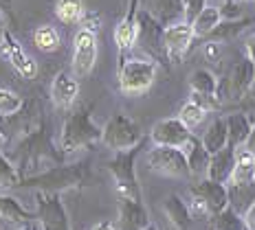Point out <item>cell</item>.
Instances as JSON below:
<instances>
[{"mask_svg": "<svg viewBox=\"0 0 255 230\" xmlns=\"http://www.w3.org/2000/svg\"><path fill=\"white\" fill-rule=\"evenodd\" d=\"M180 152H183L185 158H187L189 173L196 175V178H205V175H207V164H209V156H211V153L205 149L200 136H196V134L191 132V136L187 138V143L180 147Z\"/></svg>", "mask_w": 255, "mask_h": 230, "instance_id": "16", "label": "cell"}, {"mask_svg": "<svg viewBox=\"0 0 255 230\" xmlns=\"http://www.w3.org/2000/svg\"><path fill=\"white\" fill-rule=\"evenodd\" d=\"M253 20H249V18H238V20H220V24L216 26L214 31H211L209 35L205 37V40H209V42H229L233 40V37H238L242 33L244 29H247L249 24H251Z\"/></svg>", "mask_w": 255, "mask_h": 230, "instance_id": "24", "label": "cell"}, {"mask_svg": "<svg viewBox=\"0 0 255 230\" xmlns=\"http://www.w3.org/2000/svg\"><path fill=\"white\" fill-rule=\"evenodd\" d=\"M4 2H9V0H4Z\"/></svg>", "mask_w": 255, "mask_h": 230, "instance_id": "46", "label": "cell"}, {"mask_svg": "<svg viewBox=\"0 0 255 230\" xmlns=\"http://www.w3.org/2000/svg\"><path fill=\"white\" fill-rule=\"evenodd\" d=\"M136 40H139V24H136L134 15L128 13L124 20H121L119 24H117L115 29V42L117 46H119V51H130L132 46L136 44Z\"/></svg>", "mask_w": 255, "mask_h": 230, "instance_id": "23", "label": "cell"}, {"mask_svg": "<svg viewBox=\"0 0 255 230\" xmlns=\"http://www.w3.org/2000/svg\"><path fill=\"white\" fill-rule=\"evenodd\" d=\"M189 85H191V92L216 94L218 77L209 71V68H196V71L189 75Z\"/></svg>", "mask_w": 255, "mask_h": 230, "instance_id": "29", "label": "cell"}, {"mask_svg": "<svg viewBox=\"0 0 255 230\" xmlns=\"http://www.w3.org/2000/svg\"><path fill=\"white\" fill-rule=\"evenodd\" d=\"M189 101H194L196 105H200L207 114L209 112H216V110H220L222 108V103H220V99L216 97V94H205V92H191V97Z\"/></svg>", "mask_w": 255, "mask_h": 230, "instance_id": "34", "label": "cell"}, {"mask_svg": "<svg viewBox=\"0 0 255 230\" xmlns=\"http://www.w3.org/2000/svg\"><path fill=\"white\" fill-rule=\"evenodd\" d=\"M222 2H240V0H222Z\"/></svg>", "mask_w": 255, "mask_h": 230, "instance_id": "44", "label": "cell"}, {"mask_svg": "<svg viewBox=\"0 0 255 230\" xmlns=\"http://www.w3.org/2000/svg\"><path fill=\"white\" fill-rule=\"evenodd\" d=\"M227 197H229V208L242 215L255 202V182H244V184L227 182Z\"/></svg>", "mask_w": 255, "mask_h": 230, "instance_id": "22", "label": "cell"}, {"mask_svg": "<svg viewBox=\"0 0 255 230\" xmlns=\"http://www.w3.org/2000/svg\"><path fill=\"white\" fill-rule=\"evenodd\" d=\"M180 11H183V20L185 22H194L196 15H198L203 9L207 7V0H180Z\"/></svg>", "mask_w": 255, "mask_h": 230, "instance_id": "35", "label": "cell"}, {"mask_svg": "<svg viewBox=\"0 0 255 230\" xmlns=\"http://www.w3.org/2000/svg\"><path fill=\"white\" fill-rule=\"evenodd\" d=\"M227 123V134H229V145L231 147H242L247 143L249 134H251V114L244 112H231L229 116H225Z\"/></svg>", "mask_w": 255, "mask_h": 230, "instance_id": "19", "label": "cell"}, {"mask_svg": "<svg viewBox=\"0 0 255 230\" xmlns=\"http://www.w3.org/2000/svg\"><path fill=\"white\" fill-rule=\"evenodd\" d=\"M255 81V64L244 57L236 64V66L229 71V75L222 79H218V88H216V97L220 99V103H233L236 105L238 101L244 97L249 88Z\"/></svg>", "mask_w": 255, "mask_h": 230, "instance_id": "3", "label": "cell"}, {"mask_svg": "<svg viewBox=\"0 0 255 230\" xmlns=\"http://www.w3.org/2000/svg\"><path fill=\"white\" fill-rule=\"evenodd\" d=\"M82 180H84L82 167H53L44 171V173L24 180L22 186H35V189L44 191V193H62V191L77 186Z\"/></svg>", "mask_w": 255, "mask_h": 230, "instance_id": "7", "label": "cell"}, {"mask_svg": "<svg viewBox=\"0 0 255 230\" xmlns=\"http://www.w3.org/2000/svg\"><path fill=\"white\" fill-rule=\"evenodd\" d=\"M84 13H86V9H84L82 0H57V4H55V15L64 24L82 22Z\"/></svg>", "mask_w": 255, "mask_h": 230, "instance_id": "28", "label": "cell"}, {"mask_svg": "<svg viewBox=\"0 0 255 230\" xmlns=\"http://www.w3.org/2000/svg\"><path fill=\"white\" fill-rule=\"evenodd\" d=\"M33 217H35L33 213L24 211L18 200L7 197V195H0V219H4V222H13V224H24Z\"/></svg>", "mask_w": 255, "mask_h": 230, "instance_id": "26", "label": "cell"}, {"mask_svg": "<svg viewBox=\"0 0 255 230\" xmlns=\"http://www.w3.org/2000/svg\"><path fill=\"white\" fill-rule=\"evenodd\" d=\"M233 162H236V147H231V145L222 147L220 152H216L209 156V164H207L205 178L216 180V182H220V184H227L231 178Z\"/></svg>", "mask_w": 255, "mask_h": 230, "instance_id": "17", "label": "cell"}, {"mask_svg": "<svg viewBox=\"0 0 255 230\" xmlns=\"http://www.w3.org/2000/svg\"><path fill=\"white\" fill-rule=\"evenodd\" d=\"M191 136V130L180 123V119H163L152 127L150 138L154 145H163V147H183L187 143V138Z\"/></svg>", "mask_w": 255, "mask_h": 230, "instance_id": "11", "label": "cell"}, {"mask_svg": "<svg viewBox=\"0 0 255 230\" xmlns=\"http://www.w3.org/2000/svg\"><path fill=\"white\" fill-rule=\"evenodd\" d=\"M249 2H255V0H249Z\"/></svg>", "mask_w": 255, "mask_h": 230, "instance_id": "45", "label": "cell"}, {"mask_svg": "<svg viewBox=\"0 0 255 230\" xmlns=\"http://www.w3.org/2000/svg\"><path fill=\"white\" fill-rule=\"evenodd\" d=\"M22 108V99L11 90L0 88V116H13Z\"/></svg>", "mask_w": 255, "mask_h": 230, "instance_id": "32", "label": "cell"}, {"mask_svg": "<svg viewBox=\"0 0 255 230\" xmlns=\"http://www.w3.org/2000/svg\"><path fill=\"white\" fill-rule=\"evenodd\" d=\"M143 230H158L156 226H154V224H147V226L145 228H143Z\"/></svg>", "mask_w": 255, "mask_h": 230, "instance_id": "43", "label": "cell"}, {"mask_svg": "<svg viewBox=\"0 0 255 230\" xmlns=\"http://www.w3.org/2000/svg\"><path fill=\"white\" fill-rule=\"evenodd\" d=\"M102 138V130L93 123L90 114L86 110H79L75 114L68 116V121L64 123L62 130V149L66 153L79 152V149H86L93 143H97Z\"/></svg>", "mask_w": 255, "mask_h": 230, "instance_id": "1", "label": "cell"}, {"mask_svg": "<svg viewBox=\"0 0 255 230\" xmlns=\"http://www.w3.org/2000/svg\"><path fill=\"white\" fill-rule=\"evenodd\" d=\"M33 44L38 46L42 53H55L62 46V37H60V33H57L55 26L42 24L33 31Z\"/></svg>", "mask_w": 255, "mask_h": 230, "instance_id": "27", "label": "cell"}, {"mask_svg": "<svg viewBox=\"0 0 255 230\" xmlns=\"http://www.w3.org/2000/svg\"><path fill=\"white\" fill-rule=\"evenodd\" d=\"M0 143H2V138H0Z\"/></svg>", "mask_w": 255, "mask_h": 230, "instance_id": "47", "label": "cell"}, {"mask_svg": "<svg viewBox=\"0 0 255 230\" xmlns=\"http://www.w3.org/2000/svg\"><path fill=\"white\" fill-rule=\"evenodd\" d=\"M231 184H244V182H255V153H251L247 147L236 149V162L231 171Z\"/></svg>", "mask_w": 255, "mask_h": 230, "instance_id": "20", "label": "cell"}, {"mask_svg": "<svg viewBox=\"0 0 255 230\" xmlns=\"http://www.w3.org/2000/svg\"><path fill=\"white\" fill-rule=\"evenodd\" d=\"M209 222H211V228L214 230H247L244 228V222H242V215L229 206L222 208L220 213H216Z\"/></svg>", "mask_w": 255, "mask_h": 230, "instance_id": "30", "label": "cell"}, {"mask_svg": "<svg viewBox=\"0 0 255 230\" xmlns=\"http://www.w3.org/2000/svg\"><path fill=\"white\" fill-rule=\"evenodd\" d=\"M18 186V169L0 153V191Z\"/></svg>", "mask_w": 255, "mask_h": 230, "instance_id": "33", "label": "cell"}, {"mask_svg": "<svg viewBox=\"0 0 255 230\" xmlns=\"http://www.w3.org/2000/svg\"><path fill=\"white\" fill-rule=\"evenodd\" d=\"M191 42H194V29H191V24L185 22V20L165 26L161 33L163 49H165L172 57H183L185 53L189 51Z\"/></svg>", "mask_w": 255, "mask_h": 230, "instance_id": "12", "label": "cell"}, {"mask_svg": "<svg viewBox=\"0 0 255 230\" xmlns=\"http://www.w3.org/2000/svg\"><path fill=\"white\" fill-rule=\"evenodd\" d=\"M242 147H247L251 153H255V114H251V134H249L247 143Z\"/></svg>", "mask_w": 255, "mask_h": 230, "instance_id": "39", "label": "cell"}, {"mask_svg": "<svg viewBox=\"0 0 255 230\" xmlns=\"http://www.w3.org/2000/svg\"><path fill=\"white\" fill-rule=\"evenodd\" d=\"M141 152V145L117 152V156L110 160V173L115 178V186L119 197H130V200H141V186L136 180V156Z\"/></svg>", "mask_w": 255, "mask_h": 230, "instance_id": "2", "label": "cell"}, {"mask_svg": "<svg viewBox=\"0 0 255 230\" xmlns=\"http://www.w3.org/2000/svg\"><path fill=\"white\" fill-rule=\"evenodd\" d=\"M99 141L106 147L113 149V152H126V149L141 145L143 134L134 119H130L128 114H115L113 119L106 123Z\"/></svg>", "mask_w": 255, "mask_h": 230, "instance_id": "4", "label": "cell"}, {"mask_svg": "<svg viewBox=\"0 0 255 230\" xmlns=\"http://www.w3.org/2000/svg\"><path fill=\"white\" fill-rule=\"evenodd\" d=\"M77 97H79V81H77L75 75L68 73V71L57 73L55 79H53V83H51L53 103L62 110H68L77 101Z\"/></svg>", "mask_w": 255, "mask_h": 230, "instance_id": "15", "label": "cell"}, {"mask_svg": "<svg viewBox=\"0 0 255 230\" xmlns=\"http://www.w3.org/2000/svg\"><path fill=\"white\" fill-rule=\"evenodd\" d=\"M205 149L209 153H216L220 152L222 147L229 145V134H227V123H225V116H218L209 123V127L205 130V134L200 136Z\"/></svg>", "mask_w": 255, "mask_h": 230, "instance_id": "21", "label": "cell"}, {"mask_svg": "<svg viewBox=\"0 0 255 230\" xmlns=\"http://www.w3.org/2000/svg\"><path fill=\"white\" fill-rule=\"evenodd\" d=\"M150 224L147 211L143 206V200H130L119 197V222L117 230H143Z\"/></svg>", "mask_w": 255, "mask_h": 230, "instance_id": "14", "label": "cell"}, {"mask_svg": "<svg viewBox=\"0 0 255 230\" xmlns=\"http://www.w3.org/2000/svg\"><path fill=\"white\" fill-rule=\"evenodd\" d=\"M189 193L205 202V206L209 208L211 217H214L216 213H220L222 208L229 206V197H227V184H220V182H216V180L200 178L198 182H194V184H191Z\"/></svg>", "mask_w": 255, "mask_h": 230, "instance_id": "10", "label": "cell"}, {"mask_svg": "<svg viewBox=\"0 0 255 230\" xmlns=\"http://www.w3.org/2000/svg\"><path fill=\"white\" fill-rule=\"evenodd\" d=\"M0 51H2V55L7 57L9 62H11V66L20 75H22L24 79L35 77V73H38V66H35V62L31 60L29 55H26L24 49L20 46V42H15L13 35L9 33V31H4L2 40H0Z\"/></svg>", "mask_w": 255, "mask_h": 230, "instance_id": "13", "label": "cell"}, {"mask_svg": "<svg viewBox=\"0 0 255 230\" xmlns=\"http://www.w3.org/2000/svg\"><path fill=\"white\" fill-rule=\"evenodd\" d=\"M38 222L42 230H71L66 208L60 202L57 193H42L38 195Z\"/></svg>", "mask_w": 255, "mask_h": 230, "instance_id": "9", "label": "cell"}, {"mask_svg": "<svg viewBox=\"0 0 255 230\" xmlns=\"http://www.w3.org/2000/svg\"><path fill=\"white\" fill-rule=\"evenodd\" d=\"M156 79V62L152 60H124L119 66V85L126 94H143Z\"/></svg>", "mask_w": 255, "mask_h": 230, "instance_id": "5", "label": "cell"}, {"mask_svg": "<svg viewBox=\"0 0 255 230\" xmlns=\"http://www.w3.org/2000/svg\"><path fill=\"white\" fill-rule=\"evenodd\" d=\"M163 211H165L167 219L172 222V226L176 230H189V226H191V222H194V219H191L187 202H185L180 195H176V193L167 195L165 202H163Z\"/></svg>", "mask_w": 255, "mask_h": 230, "instance_id": "18", "label": "cell"}, {"mask_svg": "<svg viewBox=\"0 0 255 230\" xmlns=\"http://www.w3.org/2000/svg\"><path fill=\"white\" fill-rule=\"evenodd\" d=\"M222 15H220V9L218 7H211V4H207V7L196 15V20L191 22V29H194V37H205L211 33V31L216 29L218 24H220Z\"/></svg>", "mask_w": 255, "mask_h": 230, "instance_id": "25", "label": "cell"}, {"mask_svg": "<svg viewBox=\"0 0 255 230\" xmlns=\"http://www.w3.org/2000/svg\"><path fill=\"white\" fill-rule=\"evenodd\" d=\"M90 230H117V224H113V222H99V224H95Z\"/></svg>", "mask_w": 255, "mask_h": 230, "instance_id": "41", "label": "cell"}, {"mask_svg": "<svg viewBox=\"0 0 255 230\" xmlns=\"http://www.w3.org/2000/svg\"><path fill=\"white\" fill-rule=\"evenodd\" d=\"M178 119H180V123H183L187 130H196V127L200 125V123H205V119H207V112L200 108V105H196L194 101H187V103L180 108V112H178Z\"/></svg>", "mask_w": 255, "mask_h": 230, "instance_id": "31", "label": "cell"}, {"mask_svg": "<svg viewBox=\"0 0 255 230\" xmlns=\"http://www.w3.org/2000/svg\"><path fill=\"white\" fill-rule=\"evenodd\" d=\"M244 51H247V57L255 64V33L247 40V44H244Z\"/></svg>", "mask_w": 255, "mask_h": 230, "instance_id": "40", "label": "cell"}, {"mask_svg": "<svg viewBox=\"0 0 255 230\" xmlns=\"http://www.w3.org/2000/svg\"><path fill=\"white\" fill-rule=\"evenodd\" d=\"M4 18H2V13H0V40H2V35H4Z\"/></svg>", "mask_w": 255, "mask_h": 230, "instance_id": "42", "label": "cell"}, {"mask_svg": "<svg viewBox=\"0 0 255 230\" xmlns=\"http://www.w3.org/2000/svg\"><path fill=\"white\" fill-rule=\"evenodd\" d=\"M242 222H244V228L247 230H255V202L242 213Z\"/></svg>", "mask_w": 255, "mask_h": 230, "instance_id": "38", "label": "cell"}, {"mask_svg": "<svg viewBox=\"0 0 255 230\" xmlns=\"http://www.w3.org/2000/svg\"><path fill=\"white\" fill-rule=\"evenodd\" d=\"M97 64V33L90 29H79L73 40V75L86 77Z\"/></svg>", "mask_w": 255, "mask_h": 230, "instance_id": "8", "label": "cell"}, {"mask_svg": "<svg viewBox=\"0 0 255 230\" xmlns=\"http://www.w3.org/2000/svg\"><path fill=\"white\" fill-rule=\"evenodd\" d=\"M145 162L150 171L165 178H189V167H187V158L180 152L178 147H163V145H154L145 156Z\"/></svg>", "mask_w": 255, "mask_h": 230, "instance_id": "6", "label": "cell"}, {"mask_svg": "<svg viewBox=\"0 0 255 230\" xmlns=\"http://www.w3.org/2000/svg\"><path fill=\"white\" fill-rule=\"evenodd\" d=\"M238 112H244V114H255V81L251 88L244 92V97L238 101Z\"/></svg>", "mask_w": 255, "mask_h": 230, "instance_id": "36", "label": "cell"}, {"mask_svg": "<svg viewBox=\"0 0 255 230\" xmlns=\"http://www.w3.org/2000/svg\"><path fill=\"white\" fill-rule=\"evenodd\" d=\"M220 9V15L222 20H238L242 18V9L238 2H225V7H218Z\"/></svg>", "mask_w": 255, "mask_h": 230, "instance_id": "37", "label": "cell"}]
</instances>
